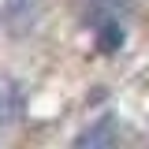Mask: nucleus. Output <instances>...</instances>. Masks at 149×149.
<instances>
[{
	"label": "nucleus",
	"instance_id": "f257e3e1",
	"mask_svg": "<svg viewBox=\"0 0 149 149\" xmlns=\"http://www.w3.org/2000/svg\"><path fill=\"white\" fill-rule=\"evenodd\" d=\"M37 15H41V0H4V4H0V26L11 37L30 34Z\"/></svg>",
	"mask_w": 149,
	"mask_h": 149
},
{
	"label": "nucleus",
	"instance_id": "f03ea898",
	"mask_svg": "<svg viewBox=\"0 0 149 149\" xmlns=\"http://www.w3.org/2000/svg\"><path fill=\"white\" fill-rule=\"evenodd\" d=\"M26 112V97H22V86L11 82V78H0V130L15 127Z\"/></svg>",
	"mask_w": 149,
	"mask_h": 149
},
{
	"label": "nucleus",
	"instance_id": "7ed1b4c3",
	"mask_svg": "<svg viewBox=\"0 0 149 149\" xmlns=\"http://www.w3.org/2000/svg\"><path fill=\"white\" fill-rule=\"evenodd\" d=\"M116 142H119V119L116 116H101L93 127H86L74 138L78 149H104V146H116Z\"/></svg>",
	"mask_w": 149,
	"mask_h": 149
},
{
	"label": "nucleus",
	"instance_id": "20e7f679",
	"mask_svg": "<svg viewBox=\"0 0 149 149\" xmlns=\"http://www.w3.org/2000/svg\"><path fill=\"white\" fill-rule=\"evenodd\" d=\"M97 30H93V37H97V49L101 52H116L119 45H123V22L119 19H101V22H93Z\"/></svg>",
	"mask_w": 149,
	"mask_h": 149
},
{
	"label": "nucleus",
	"instance_id": "39448f33",
	"mask_svg": "<svg viewBox=\"0 0 149 149\" xmlns=\"http://www.w3.org/2000/svg\"><path fill=\"white\" fill-rule=\"evenodd\" d=\"M130 8V0H90V22H101V19H119V15H127Z\"/></svg>",
	"mask_w": 149,
	"mask_h": 149
}]
</instances>
